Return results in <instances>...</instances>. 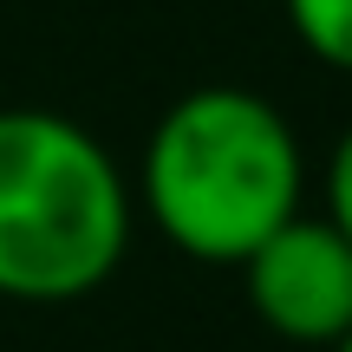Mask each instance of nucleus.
<instances>
[{"label": "nucleus", "mask_w": 352, "mask_h": 352, "mask_svg": "<svg viewBox=\"0 0 352 352\" xmlns=\"http://www.w3.org/2000/svg\"><path fill=\"white\" fill-rule=\"evenodd\" d=\"M307 157L280 104L248 85H196L157 118L138 196L176 254L241 267L287 215H300Z\"/></svg>", "instance_id": "nucleus-1"}, {"label": "nucleus", "mask_w": 352, "mask_h": 352, "mask_svg": "<svg viewBox=\"0 0 352 352\" xmlns=\"http://www.w3.org/2000/svg\"><path fill=\"white\" fill-rule=\"evenodd\" d=\"M131 248V183L85 124L0 111V300L65 307L98 294Z\"/></svg>", "instance_id": "nucleus-2"}, {"label": "nucleus", "mask_w": 352, "mask_h": 352, "mask_svg": "<svg viewBox=\"0 0 352 352\" xmlns=\"http://www.w3.org/2000/svg\"><path fill=\"white\" fill-rule=\"evenodd\" d=\"M248 307L294 346H333L352 327V241L327 215H287L241 261Z\"/></svg>", "instance_id": "nucleus-3"}, {"label": "nucleus", "mask_w": 352, "mask_h": 352, "mask_svg": "<svg viewBox=\"0 0 352 352\" xmlns=\"http://www.w3.org/2000/svg\"><path fill=\"white\" fill-rule=\"evenodd\" d=\"M287 7V26L320 65L333 72H352V0H280Z\"/></svg>", "instance_id": "nucleus-4"}, {"label": "nucleus", "mask_w": 352, "mask_h": 352, "mask_svg": "<svg viewBox=\"0 0 352 352\" xmlns=\"http://www.w3.org/2000/svg\"><path fill=\"white\" fill-rule=\"evenodd\" d=\"M327 222L352 241V124L340 131V144L327 157Z\"/></svg>", "instance_id": "nucleus-5"}, {"label": "nucleus", "mask_w": 352, "mask_h": 352, "mask_svg": "<svg viewBox=\"0 0 352 352\" xmlns=\"http://www.w3.org/2000/svg\"><path fill=\"white\" fill-rule=\"evenodd\" d=\"M333 352H352V327H346V333H340V340H333Z\"/></svg>", "instance_id": "nucleus-6"}]
</instances>
